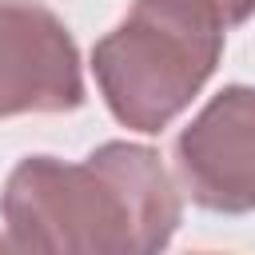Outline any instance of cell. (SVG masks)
<instances>
[{"label": "cell", "instance_id": "7a4b0ae2", "mask_svg": "<svg viewBox=\"0 0 255 255\" xmlns=\"http://www.w3.org/2000/svg\"><path fill=\"white\" fill-rule=\"evenodd\" d=\"M80 100L76 56L64 28L28 4L0 8V112L72 108Z\"/></svg>", "mask_w": 255, "mask_h": 255}, {"label": "cell", "instance_id": "3957f363", "mask_svg": "<svg viewBox=\"0 0 255 255\" xmlns=\"http://www.w3.org/2000/svg\"><path fill=\"white\" fill-rule=\"evenodd\" d=\"M219 4H223V16H227V20H243V16L255 8V0H219Z\"/></svg>", "mask_w": 255, "mask_h": 255}, {"label": "cell", "instance_id": "6da1fadb", "mask_svg": "<svg viewBox=\"0 0 255 255\" xmlns=\"http://www.w3.org/2000/svg\"><path fill=\"white\" fill-rule=\"evenodd\" d=\"M219 24V0H139L96 52L116 116L151 131L179 112L215 64Z\"/></svg>", "mask_w": 255, "mask_h": 255}]
</instances>
